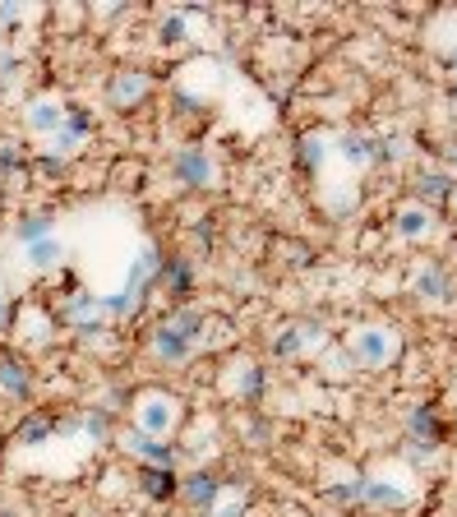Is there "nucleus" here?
I'll list each match as a JSON object with an SVG mask.
<instances>
[{"label":"nucleus","mask_w":457,"mask_h":517,"mask_svg":"<svg viewBox=\"0 0 457 517\" xmlns=\"http://www.w3.org/2000/svg\"><path fill=\"white\" fill-rule=\"evenodd\" d=\"M208 333V314L194 310V305H181V310H171L162 324H157L153 333V356L162 365H185L199 351V342H204Z\"/></svg>","instance_id":"f257e3e1"},{"label":"nucleus","mask_w":457,"mask_h":517,"mask_svg":"<svg viewBox=\"0 0 457 517\" xmlns=\"http://www.w3.org/2000/svg\"><path fill=\"white\" fill-rule=\"evenodd\" d=\"M181 425V402L171 393H144L134 402V430H144L148 439H167Z\"/></svg>","instance_id":"f03ea898"},{"label":"nucleus","mask_w":457,"mask_h":517,"mask_svg":"<svg viewBox=\"0 0 457 517\" xmlns=\"http://www.w3.org/2000/svg\"><path fill=\"white\" fill-rule=\"evenodd\" d=\"M347 356H351V365H361V370H384L397 356V333L393 328H361V333L347 342Z\"/></svg>","instance_id":"7ed1b4c3"},{"label":"nucleus","mask_w":457,"mask_h":517,"mask_svg":"<svg viewBox=\"0 0 457 517\" xmlns=\"http://www.w3.org/2000/svg\"><path fill=\"white\" fill-rule=\"evenodd\" d=\"M56 319H61L65 328H74L79 337H93V333H102V324H107V310H102V296H93V291H84V287H74L70 296L61 301Z\"/></svg>","instance_id":"20e7f679"},{"label":"nucleus","mask_w":457,"mask_h":517,"mask_svg":"<svg viewBox=\"0 0 457 517\" xmlns=\"http://www.w3.org/2000/svg\"><path fill=\"white\" fill-rule=\"evenodd\" d=\"M167 171H171V181L185 185V190H208V185L217 181V162L204 153V148H176Z\"/></svg>","instance_id":"39448f33"},{"label":"nucleus","mask_w":457,"mask_h":517,"mask_svg":"<svg viewBox=\"0 0 457 517\" xmlns=\"http://www.w3.org/2000/svg\"><path fill=\"white\" fill-rule=\"evenodd\" d=\"M314 347H324V324H314V319H296L273 333V356H282V361H296Z\"/></svg>","instance_id":"423d86ee"},{"label":"nucleus","mask_w":457,"mask_h":517,"mask_svg":"<svg viewBox=\"0 0 457 517\" xmlns=\"http://www.w3.org/2000/svg\"><path fill=\"white\" fill-rule=\"evenodd\" d=\"M93 111L88 107H65V121H61V130L51 134V148L47 153H56V157H70V153H79V148L88 144V134H93Z\"/></svg>","instance_id":"0eeeda50"},{"label":"nucleus","mask_w":457,"mask_h":517,"mask_svg":"<svg viewBox=\"0 0 457 517\" xmlns=\"http://www.w3.org/2000/svg\"><path fill=\"white\" fill-rule=\"evenodd\" d=\"M116 444H121L125 453L144 457L148 467H176V457H181L176 448L167 444V439H148V434H144V430H134V425H130V430L116 434Z\"/></svg>","instance_id":"6e6552de"},{"label":"nucleus","mask_w":457,"mask_h":517,"mask_svg":"<svg viewBox=\"0 0 457 517\" xmlns=\"http://www.w3.org/2000/svg\"><path fill=\"white\" fill-rule=\"evenodd\" d=\"M148 97V74L144 70H116L107 84V107L111 111H134V102Z\"/></svg>","instance_id":"1a4fd4ad"},{"label":"nucleus","mask_w":457,"mask_h":517,"mask_svg":"<svg viewBox=\"0 0 457 517\" xmlns=\"http://www.w3.org/2000/svg\"><path fill=\"white\" fill-rule=\"evenodd\" d=\"M0 397L5 402H28L33 397V370L24 356H0Z\"/></svg>","instance_id":"9d476101"},{"label":"nucleus","mask_w":457,"mask_h":517,"mask_svg":"<svg viewBox=\"0 0 457 517\" xmlns=\"http://www.w3.org/2000/svg\"><path fill=\"white\" fill-rule=\"evenodd\" d=\"M157 268H162V254H157V245H144V250L134 254V264H130V273H125V287L121 291H130V296H139V301H144L148 291L157 287Z\"/></svg>","instance_id":"9b49d317"},{"label":"nucleus","mask_w":457,"mask_h":517,"mask_svg":"<svg viewBox=\"0 0 457 517\" xmlns=\"http://www.w3.org/2000/svg\"><path fill=\"white\" fill-rule=\"evenodd\" d=\"M61 121H65V102H56V97H37V102L24 107V130L37 134V139H51L61 130Z\"/></svg>","instance_id":"f8f14e48"},{"label":"nucleus","mask_w":457,"mask_h":517,"mask_svg":"<svg viewBox=\"0 0 457 517\" xmlns=\"http://www.w3.org/2000/svg\"><path fill=\"white\" fill-rule=\"evenodd\" d=\"M176 494H181L194 513H213L217 499H222V481L208 476V471H194V476H185V481H181V490H176Z\"/></svg>","instance_id":"ddd939ff"},{"label":"nucleus","mask_w":457,"mask_h":517,"mask_svg":"<svg viewBox=\"0 0 457 517\" xmlns=\"http://www.w3.org/2000/svg\"><path fill=\"white\" fill-rule=\"evenodd\" d=\"M56 416H47V411H28L24 421L14 425V444H24V448H42L56 439Z\"/></svg>","instance_id":"4468645a"},{"label":"nucleus","mask_w":457,"mask_h":517,"mask_svg":"<svg viewBox=\"0 0 457 517\" xmlns=\"http://www.w3.org/2000/svg\"><path fill=\"white\" fill-rule=\"evenodd\" d=\"M393 231L402 236V241H425V236L434 231V208H425V204H407V208H397Z\"/></svg>","instance_id":"2eb2a0df"},{"label":"nucleus","mask_w":457,"mask_h":517,"mask_svg":"<svg viewBox=\"0 0 457 517\" xmlns=\"http://www.w3.org/2000/svg\"><path fill=\"white\" fill-rule=\"evenodd\" d=\"M411 291H416L421 301H448V296H453L448 268H444V264H425V268H416V277H411Z\"/></svg>","instance_id":"dca6fc26"},{"label":"nucleus","mask_w":457,"mask_h":517,"mask_svg":"<svg viewBox=\"0 0 457 517\" xmlns=\"http://www.w3.org/2000/svg\"><path fill=\"white\" fill-rule=\"evenodd\" d=\"M47 236H56V213H47V208L24 213L14 222V241L19 245H37V241H47Z\"/></svg>","instance_id":"f3484780"},{"label":"nucleus","mask_w":457,"mask_h":517,"mask_svg":"<svg viewBox=\"0 0 457 517\" xmlns=\"http://www.w3.org/2000/svg\"><path fill=\"white\" fill-rule=\"evenodd\" d=\"M24 264L33 268V273H51V268L65 264V241L61 236H47V241L37 245H24Z\"/></svg>","instance_id":"a211bd4d"},{"label":"nucleus","mask_w":457,"mask_h":517,"mask_svg":"<svg viewBox=\"0 0 457 517\" xmlns=\"http://www.w3.org/2000/svg\"><path fill=\"white\" fill-rule=\"evenodd\" d=\"M231 393L241 397V402H259L264 397V370L254 361H236L231 365Z\"/></svg>","instance_id":"6ab92c4d"},{"label":"nucleus","mask_w":457,"mask_h":517,"mask_svg":"<svg viewBox=\"0 0 457 517\" xmlns=\"http://www.w3.org/2000/svg\"><path fill=\"white\" fill-rule=\"evenodd\" d=\"M361 490H365V504H374V508H407L411 504V494L402 490V485L379 481V476H365Z\"/></svg>","instance_id":"aec40b11"},{"label":"nucleus","mask_w":457,"mask_h":517,"mask_svg":"<svg viewBox=\"0 0 457 517\" xmlns=\"http://www.w3.org/2000/svg\"><path fill=\"white\" fill-rule=\"evenodd\" d=\"M407 430H411V439H416V444H430V448L444 444V425H439L434 407H411Z\"/></svg>","instance_id":"412c9836"},{"label":"nucleus","mask_w":457,"mask_h":517,"mask_svg":"<svg viewBox=\"0 0 457 517\" xmlns=\"http://www.w3.org/2000/svg\"><path fill=\"white\" fill-rule=\"evenodd\" d=\"M139 490H144L148 499H171V494L181 490L176 467H144V471H139Z\"/></svg>","instance_id":"4be33fe9"},{"label":"nucleus","mask_w":457,"mask_h":517,"mask_svg":"<svg viewBox=\"0 0 457 517\" xmlns=\"http://www.w3.org/2000/svg\"><path fill=\"white\" fill-rule=\"evenodd\" d=\"M157 287H167L171 296H185V291L194 287L190 259H162V268H157Z\"/></svg>","instance_id":"5701e85b"},{"label":"nucleus","mask_w":457,"mask_h":517,"mask_svg":"<svg viewBox=\"0 0 457 517\" xmlns=\"http://www.w3.org/2000/svg\"><path fill=\"white\" fill-rule=\"evenodd\" d=\"M51 333H56V324H51L47 314H37V310H24V314H19V337H24L28 347H47Z\"/></svg>","instance_id":"b1692460"},{"label":"nucleus","mask_w":457,"mask_h":517,"mask_svg":"<svg viewBox=\"0 0 457 517\" xmlns=\"http://www.w3.org/2000/svg\"><path fill=\"white\" fill-rule=\"evenodd\" d=\"M28 176V153L14 139H0V181H19Z\"/></svg>","instance_id":"393cba45"},{"label":"nucleus","mask_w":457,"mask_h":517,"mask_svg":"<svg viewBox=\"0 0 457 517\" xmlns=\"http://www.w3.org/2000/svg\"><path fill=\"white\" fill-rule=\"evenodd\" d=\"M342 157L351 167H370L374 162V139L370 134H342Z\"/></svg>","instance_id":"a878e982"},{"label":"nucleus","mask_w":457,"mask_h":517,"mask_svg":"<svg viewBox=\"0 0 457 517\" xmlns=\"http://www.w3.org/2000/svg\"><path fill=\"white\" fill-rule=\"evenodd\" d=\"M416 194H421L425 204H439V199H448V194H453V181H448L444 171H425L421 181H416Z\"/></svg>","instance_id":"bb28decb"},{"label":"nucleus","mask_w":457,"mask_h":517,"mask_svg":"<svg viewBox=\"0 0 457 517\" xmlns=\"http://www.w3.org/2000/svg\"><path fill=\"white\" fill-rule=\"evenodd\" d=\"M19 74H24V56H19L14 47H5V42H0V88H10L14 79H19Z\"/></svg>","instance_id":"cd10ccee"},{"label":"nucleus","mask_w":457,"mask_h":517,"mask_svg":"<svg viewBox=\"0 0 457 517\" xmlns=\"http://www.w3.org/2000/svg\"><path fill=\"white\" fill-rule=\"evenodd\" d=\"M28 171L47 176V181H61V176H65V157H56V153H37L33 162H28Z\"/></svg>","instance_id":"c85d7f7f"},{"label":"nucleus","mask_w":457,"mask_h":517,"mask_svg":"<svg viewBox=\"0 0 457 517\" xmlns=\"http://www.w3.org/2000/svg\"><path fill=\"white\" fill-rule=\"evenodd\" d=\"M157 37H162V47H181L185 42V14H167L162 28H157Z\"/></svg>","instance_id":"c756f323"},{"label":"nucleus","mask_w":457,"mask_h":517,"mask_svg":"<svg viewBox=\"0 0 457 517\" xmlns=\"http://www.w3.org/2000/svg\"><path fill=\"white\" fill-rule=\"evenodd\" d=\"M301 162H305V171L324 167V139H319V134H305L301 139Z\"/></svg>","instance_id":"7c9ffc66"},{"label":"nucleus","mask_w":457,"mask_h":517,"mask_svg":"<svg viewBox=\"0 0 457 517\" xmlns=\"http://www.w3.org/2000/svg\"><path fill=\"white\" fill-rule=\"evenodd\" d=\"M24 5H19V0H5V5H0V37H5V33H14V28H19V24H24Z\"/></svg>","instance_id":"2f4dec72"},{"label":"nucleus","mask_w":457,"mask_h":517,"mask_svg":"<svg viewBox=\"0 0 457 517\" xmlns=\"http://www.w3.org/2000/svg\"><path fill=\"white\" fill-rule=\"evenodd\" d=\"M208 517H245V499H231V504H222V508H213Z\"/></svg>","instance_id":"473e14b6"},{"label":"nucleus","mask_w":457,"mask_h":517,"mask_svg":"<svg viewBox=\"0 0 457 517\" xmlns=\"http://www.w3.org/2000/svg\"><path fill=\"white\" fill-rule=\"evenodd\" d=\"M14 324V305H10V296H5V287H0V333Z\"/></svg>","instance_id":"72a5a7b5"},{"label":"nucleus","mask_w":457,"mask_h":517,"mask_svg":"<svg viewBox=\"0 0 457 517\" xmlns=\"http://www.w3.org/2000/svg\"><path fill=\"white\" fill-rule=\"evenodd\" d=\"M194 241H199V245H213V227H208V217L199 222V227H194Z\"/></svg>","instance_id":"f704fd0d"},{"label":"nucleus","mask_w":457,"mask_h":517,"mask_svg":"<svg viewBox=\"0 0 457 517\" xmlns=\"http://www.w3.org/2000/svg\"><path fill=\"white\" fill-rule=\"evenodd\" d=\"M0 517H28L24 508H10V504H0Z\"/></svg>","instance_id":"c9c22d12"},{"label":"nucleus","mask_w":457,"mask_h":517,"mask_svg":"<svg viewBox=\"0 0 457 517\" xmlns=\"http://www.w3.org/2000/svg\"><path fill=\"white\" fill-rule=\"evenodd\" d=\"M448 204H453V213H457V185H453V194H448Z\"/></svg>","instance_id":"e433bc0d"},{"label":"nucleus","mask_w":457,"mask_h":517,"mask_svg":"<svg viewBox=\"0 0 457 517\" xmlns=\"http://www.w3.org/2000/svg\"><path fill=\"white\" fill-rule=\"evenodd\" d=\"M453 421H457V411H453Z\"/></svg>","instance_id":"4c0bfd02"}]
</instances>
